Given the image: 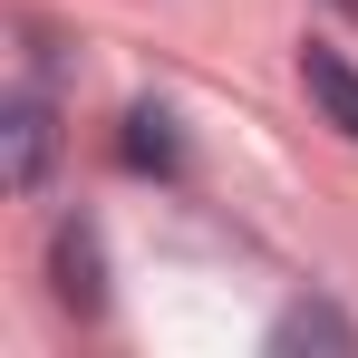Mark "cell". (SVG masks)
<instances>
[{"label":"cell","instance_id":"7a4b0ae2","mask_svg":"<svg viewBox=\"0 0 358 358\" xmlns=\"http://www.w3.org/2000/svg\"><path fill=\"white\" fill-rule=\"evenodd\" d=\"M49 271H59V310H78V320L107 310V262H97V233H87V223H59Z\"/></svg>","mask_w":358,"mask_h":358},{"label":"cell","instance_id":"3957f363","mask_svg":"<svg viewBox=\"0 0 358 358\" xmlns=\"http://www.w3.org/2000/svg\"><path fill=\"white\" fill-rule=\"evenodd\" d=\"M300 87H310V107L358 145V68L339 59V49H320V39H310V49H300Z\"/></svg>","mask_w":358,"mask_h":358},{"label":"cell","instance_id":"8992f818","mask_svg":"<svg viewBox=\"0 0 358 358\" xmlns=\"http://www.w3.org/2000/svg\"><path fill=\"white\" fill-rule=\"evenodd\" d=\"M339 10H358V0H339Z\"/></svg>","mask_w":358,"mask_h":358},{"label":"cell","instance_id":"6da1fadb","mask_svg":"<svg viewBox=\"0 0 358 358\" xmlns=\"http://www.w3.org/2000/svg\"><path fill=\"white\" fill-rule=\"evenodd\" d=\"M49 155H59L49 107H39V97H10V107H0V175H10V194H39Z\"/></svg>","mask_w":358,"mask_h":358},{"label":"cell","instance_id":"277c9868","mask_svg":"<svg viewBox=\"0 0 358 358\" xmlns=\"http://www.w3.org/2000/svg\"><path fill=\"white\" fill-rule=\"evenodd\" d=\"M126 165H145V175H175V165H184L165 107H136V117H126Z\"/></svg>","mask_w":358,"mask_h":358},{"label":"cell","instance_id":"5b68a950","mask_svg":"<svg viewBox=\"0 0 358 358\" xmlns=\"http://www.w3.org/2000/svg\"><path fill=\"white\" fill-rule=\"evenodd\" d=\"M271 349H358V329L339 310H291V320L271 329Z\"/></svg>","mask_w":358,"mask_h":358}]
</instances>
